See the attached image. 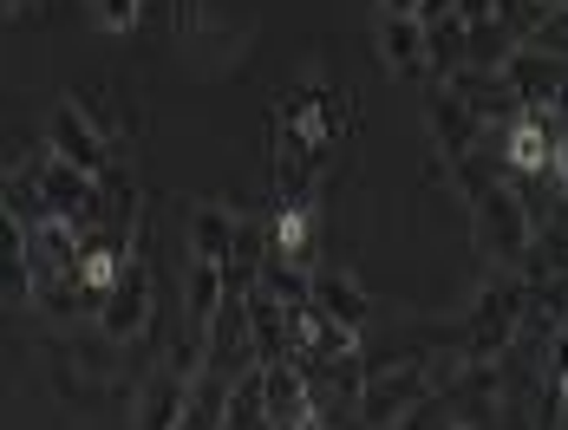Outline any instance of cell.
<instances>
[{"label": "cell", "mask_w": 568, "mask_h": 430, "mask_svg": "<svg viewBox=\"0 0 568 430\" xmlns=\"http://www.w3.org/2000/svg\"><path fill=\"white\" fill-rule=\"evenodd\" d=\"M457 372H470L464 352H452V359H405V366H386V372H366V385L353 391V418H359V430L412 424L438 391H452Z\"/></svg>", "instance_id": "1"}, {"label": "cell", "mask_w": 568, "mask_h": 430, "mask_svg": "<svg viewBox=\"0 0 568 430\" xmlns=\"http://www.w3.org/2000/svg\"><path fill=\"white\" fill-rule=\"evenodd\" d=\"M470 215H477V248H484V262H490V268H516V274L536 268L542 215L516 196V183L490 176V183L470 196Z\"/></svg>", "instance_id": "2"}, {"label": "cell", "mask_w": 568, "mask_h": 430, "mask_svg": "<svg viewBox=\"0 0 568 430\" xmlns=\"http://www.w3.org/2000/svg\"><path fill=\"white\" fill-rule=\"evenodd\" d=\"M47 151L85 176H112V131L85 111V99H59L47 117Z\"/></svg>", "instance_id": "3"}, {"label": "cell", "mask_w": 568, "mask_h": 430, "mask_svg": "<svg viewBox=\"0 0 568 430\" xmlns=\"http://www.w3.org/2000/svg\"><path fill=\"white\" fill-rule=\"evenodd\" d=\"M523 314H529L523 287H484V300L470 307V326H464V359L470 366H497L523 339Z\"/></svg>", "instance_id": "4"}, {"label": "cell", "mask_w": 568, "mask_h": 430, "mask_svg": "<svg viewBox=\"0 0 568 430\" xmlns=\"http://www.w3.org/2000/svg\"><path fill=\"white\" fill-rule=\"evenodd\" d=\"M425 131H432L445 170H452V163H470L477 151H484V137H490L484 111L470 105L464 92H452V85H432V99H425Z\"/></svg>", "instance_id": "5"}, {"label": "cell", "mask_w": 568, "mask_h": 430, "mask_svg": "<svg viewBox=\"0 0 568 430\" xmlns=\"http://www.w3.org/2000/svg\"><path fill=\"white\" fill-rule=\"evenodd\" d=\"M151 320H158V280L144 268V255H131L124 274H118V287L99 300V326L112 332L118 346H131V339L151 332Z\"/></svg>", "instance_id": "6"}, {"label": "cell", "mask_w": 568, "mask_h": 430, "mask_svg": "<svg viewBox=\"0 0 568 430\" xmlns=\"http://www.w3.org/2000/svg\"><path fill=\"white\" fill-rule=\"evenodd\" d=\"M190 391H196V378H190V372H176V366H158V372H151L144 385H138L131 424H138V430H183Z\"/></svg>", "instance_id": "7"}, {"label": "cell", "mask_w": 568, "mask_h": 430, "mask_svg": "<svg viewBox=\"0 0 568 430\" xmlns=\"http://www.w3.org/2000/svg\"><path fill=\"white\" fill-rule=\"evenodd\" d=\"M379 59L398 79L432 72V33H425V20L418 13H379Z\"/></svg>", "instance_id": "8"}, {"label": "cell", "mask_w": 568, "mask_h": 430, "mask_svg": "<svg viewBox=\"0 0 568 430\" xmlns=\"http://www.w3.org/2000/svg\"><path fill=\"white\" fill-rule=\"evenodd\" d=\"M235 248H242V222L223 203H196L190 215V262H210V268H235Z\"/></svg>", "instance_id": "9"}, {"label": "cell", "mask_w": 568, "mask_h": 430, "mask_svg": "<svg viewBox=\"0 0 568 430\" xmlns=\"http://www.w3.org/2000/svg\"><path fill=\"white\" fill-rule=\"evenodd\" d=\"M504 163H510V176H549V163H556L549 117H536V111H516L510 124H504Z\"/></svg>", "instance_id": "10"}, {"label": "cell", "mask_w": 568, "mask_h": 430, "mask_svg": "<svg viewBox=\"0 0 568 430\" xmlns=\"http://www.w3.org/2000/svg\"><path fill=\"white\" fill-rule=\"evenodd\" d=\"M314 307H327L334 320L359 326V332H366V320H373V294L341 268H314Z\"/></svg>", "instance_id": "11"}, {"label": "cell", "mask_w": 568, "mask_h": 430, "mask_svg": "<svg viewBox=\"0 0 568 430\" xmlns=\"http://www.w3.org/2000/svg\"><path fill=\"white\" fill-rule=\"evenodd\" d=\"M268 248H275L282 262L314 268V209H307V203H282V209L268 215Z\"/></svg>", "instance_id": "12"}, {"label": "cell", "mask_w": 568, "mask_h": 430, "mask_svg": "<svg viewBox=\"0 0 568 430\" xmlns=\"http://www.w3.org/2000/svg\"><path fill=\"white\" fill-rule=\"evenodd\" d=\"M536 59H556V65H568V0L562 7H549L536 27H529V40H523Z\"/></svg>", "instance_id": "13"}, {"label": "cell", "mask_w": 568, "mask_h": 430, "mask_svg": "<svg viewBox=\"0 0 568 430\" xmlns=\"http://www.w3.org/2000/svg\"><path fill=\"white\" fill-rule=\"evenodd\" d=\"M85 13H92L99 33H131L144 20V0H85Z\"/></svg>", "instance_id": "14"}, {"label": "cell", "mask_w": 568, "mask_h": 430, "mask_svg": "<svg viewBox=\"0 0 568 430\" xmlns=\"http://www.w3.org/2000/svg\"><path fill=\"white\" fill-rule=\"evenodd\" d=\"M549 176L562 183V196H568V117H562V131H556V163H549Z\"/></svg>", "instance_id": "15"}, {"label": "cell", "mask_w": 568, "mask_h": 430, "mask_svg": "<svg viewBox=\"0 0 568 430\" xmlns=\"http://www.w3.org/2000/svg\"><path fill=\"white\" fill-rule=\"evenodd\" d=\"M379 13H418V0H379Z\"/></svg>", "instance_id": "16"}, {"label": "cell", "mask_w": 568, "mask_h": 430, "mask_svg": "<svg viewBox=\"0 0 568 430\" xmlns=\"http://www.w3.org/2000/svg\"><path fill=\"white\" fill-rule=\"evenodd\" d=\"M445 430H477V424H470V418H457V424H445Z\"/></svg>", "instance_id": "17"}, {"label": "cell", "mask_w": 568, "mask_h": 430, "mask_svg": "<svg viewBox=\"0 0 568 430\" xmlns=\"http://www.w3.org/2000/svg\"><path fill=\"white\" fill-rule=\"evenodd\" d=\"M529 7H562V0H529Z\"/></svg>", "instance_id": "18"}, {"label": "cell", "mask_w": 568, "mask_h": 430, "mask_svg": "<svg viewBox=\"0 0 568 430\" xmlns=\"http://www.w3.org/2000/svg\"><path fill=\"white\" fill-rule=\"evenodd\" d=\"M398 430H425V424H418V418H412V424H398Z\"/></svg>", "instance_id": "19"}]
</instances>
